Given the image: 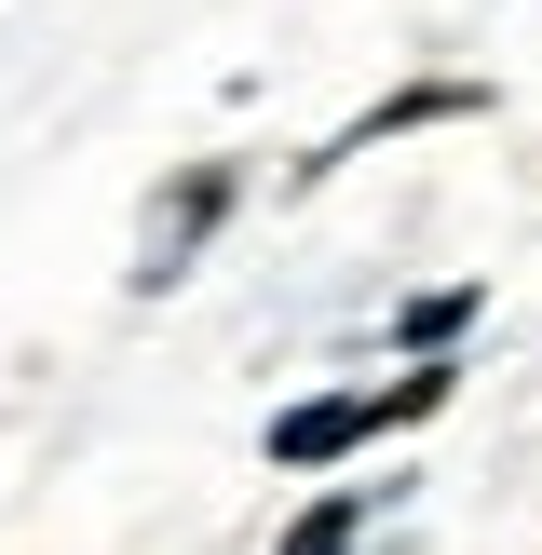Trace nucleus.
I'll list each match as a JSON object with an SVG mask.
<instances>
[{"mask_svg": "<svg viewBox=\"0 0 542 555\" xmlns=\"http://www.w3.org/2000/svg\"><path fill=\"white\" fill-rule=\"evenodd\" d=\"M352 434H366V406H298V421L271 434V461H339Z\"/></svg>", "mask_w": 542, "mask_h": 555, "instance_id": "obj_1", "label": "nucleus"}, {"mask_svg": "<svg viewBox=\"0 0 542 555\" xmlns=\"http://www.w3.org/2000/svg\"><path fill=\"white\" fill-rule=\"evenodd\" d=\"M352 529H366V502H325V515H298L285 555H352Z\"/></svg>", "mask_w": 542, "mask_h": 555, "instance_id": "obj_2", "label": "nucleus"}]
</instances>
